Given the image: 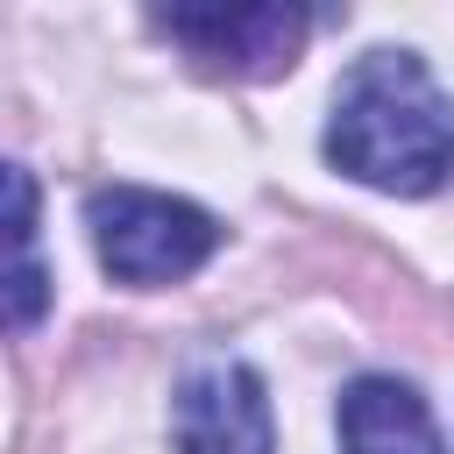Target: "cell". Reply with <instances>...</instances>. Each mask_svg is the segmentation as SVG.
<instances>
[{
    "label": "cell",
    "instance_id": "obj_2",
    "mask_svg": "<svg viewBox=\"0 0 454 454\" xmlns=\"http://www.w3.org/2000/svg\"><path fill=\"white\" fill-rule=\"evenodd\" d=\"M92 220V248L106 262V277L121 284H177L192 277L213 248H220V220L192 199H170V192H142V184H106L92 192L85 206Z\"/></svg>",
    "mask_w": 454,
    "mask_h": 454
},
{
    "label": "cell",
    "instance_id": "obj_3",
    "mask_svg": "<svg viewBox=\"0 0 454 454\" xmlns=\"http://www.w3.org/2000/svg\"><path fill=\"white\" fill-rule=\"evenodd\" d=\"M170 440H177V454H277V419H270L262 376L234 355L192 362L170 397Z\"/></svg>",
    "mask_w": 454,
    "mask_h": 454
},
{
    "label": "cell",
    "instance_id": "obj_6",
    "mask_svg": "<svg viewBox=\"0 0 454 454\" xmlns=\"http://www.w3.org/2000/svg\"><path fill=\"white\" fill-rule=\"evenodd\" d=\"M7 206H14V277H7V326L14 333H28L35 326V312H43V262H35V184H28V170L14 163L7 170Z\"/></svg>",
    "mask_w": 454,
    "mask_h": 454
},
{
    "label": "cell",
    "instance_id": "obj_1",
    "mask_svg": "<svg viewBox=\"0 0 454 454\" xmlns=\"http://www.w3.org/2000/svg\"><path fill=\"white\" fill-rule=\"evenodd\" d=\"M326 156L355 184L419 199L454 170V99L411 50H376L333 92Z\"/></svg>",
    "mask_w": 454,
    "mask_h": 454
},
{
    "label": "cell",
    "instance_id": "obj_5",
    "mask_svg": "<svg viewBox=\"0 0 454 454\" xmlns=\"http://www.w3.org/2000/svg\"><path fill=\"white\" fill-rule=\"evenodd\" d=\"M340 454H440V426L411 383L355 376L340 390Z\"/></svg>",
    "mask_w": 454,
    "mask_h": 454
},
{
    "label": "cell",
    "instance_id": "obj_4",
    "mask_svg": "<svg viewBox=\"0 0 454 454\" xmlns=\"http://www.w3.org/2000/svg\"><path fill=\"white\" fill-rule=\"evenodd\" d=\"M156 21L206 71H234V78H270L305 43V14L298 7H170Z\"/></svg>",
    "mask_w": 454,
    "mask_h": 454
}]
</instances>
